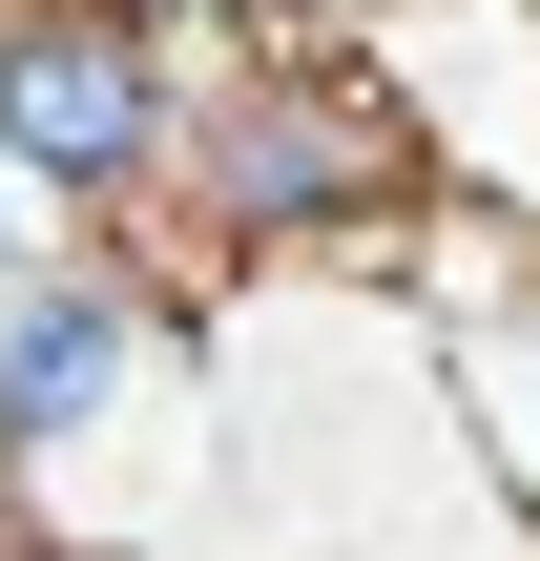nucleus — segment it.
<instances>
[{
  "mask_svg": "<svg viewBox=\"0 0 540 561\" xmlns=\"http://www.w3.org/2000/svg\"><path fill=\"white\" fill-rule=\"evenodd\" d=\"M125 375H146V312L125 291H21L0 312V437H83Z\"/></svg>",
  "mask_w": 540,
  "mask_h": 561,
  "instance_id": "7ed1b4c3",
  "label": "nucleus"
},
{
  "mask_svg": "<svg viewBox=\"0 0 540 561\" xmlns=\"http://www.w3.org/2000/svg\"><path fill=\"white\" fill-rule=\"evenodd\" d=\"M0 167H42V187H83V208L166 167L146 0H0Z\"/></svg>",
  "mask_w": 540,
  "mask_h": 561,
  "instance_id": "f03ea898",
  "label": "nucleus"
},
{
  "mask_svg": "<svg viewBox=\"0 0 540 561\" xmlns=\"http://www.w3.org/2000/svg\"><path fill=\"white\" fill-rule=\"evenodd\" d=\"M416 187V104L375 83V62H333V42H291L250 104H229V146H208V208L229 229H354V208H395Z\"/></svg>",
  "mask_w": 540,
  "mask_h": 561,
  "instance_id": "f257e3e1",
  "label": "nucleus"
}]
</instances>
